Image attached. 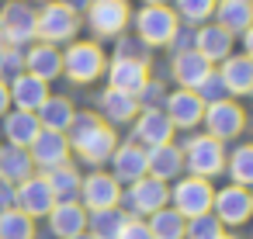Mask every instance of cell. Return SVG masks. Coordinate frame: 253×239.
Segmentation results:
<instances>
[{"label":"cell","instance_id":"obj_39","mask_svg":"<svg viewBox=\"0 0 253 239\" xmlns=\"http://www.w3.org/2000/svg\"><path fill=\"white\" fill-rule=\"evenodd\" d=\"M194 94L201 97V104H215V101H225V97H229V90H225V83H222L218 70H211V73L194 87Z\"/></svg>","mask_w":253,"mask_h":239},{"label":"cell","instance_id":"obj_47","mask_svg":"<svg viewBox=\"0 0 253 239\" xmlns=\"http://www.w3.org/2000/svg\"><path fill=\"white\" fill-rule=\"evenodd\" d=\"M63 4H66V7H73V11L80 14V11H87V4H90V0H63Z\"/></svg>","mask_w":253,"mask_h":239},{"label":"cell","instance_id":"obj_13","mask_svg":"<svg viewBox=\"0 0 253 239\" xmlns=\"http://www.w3.org/2000/svg\"><path fill=\"white\" fill-rule=\"evenodd\" d=\"M104 73H108V87H111V90L132 94V97H139L142 87L153 80L146 59H122V56H115V59L104 66Z\"/></svg>","mask_w":253,"mask_h":239},{"label":"cell","instance_id":"obj_37","mask_svg":"<svg viewBox=\"0 0 253 239\" xmlns=\"http://www.w3.org/2000/svg\"><path fill=\"white\" fill-rule=\"evenodd\" d=\"M222 232L225 229H222V222L211 211H205L198 218H187V225H184V239H218Z\"/></svg>","mask_w":253,"mask_h":239},{"label":"cell","instance_id":"obj_40","mask_svg":"<svg viewBox=\"0 0 253 239\" xmlns=\"http://www.w3.org/2000/svg\"><path fill=\"white\" fill-rule=\"evenodd\" d=\"M115 56H122V59H146V63H149V49H146L135 35H118Z\"/></svg>","mask_w":253,"mask_h":239},{"label":"cell","instance_id":"obj_27","mask_svg":"<svg viewBox=\"0 0 253 239\" xmlns=\"http://www.w3.org/2000/svg\"><path fill=\"white\" fill-rule=\"evenodd\" d=\"M211 18L229 35H243L253 25V0H215Z\"/></svg>","mask_w":253,"mask_h":239},{"label":"cell","instance_id":"obj_14","mask_svg":"<svg viewBox=\"0 0 253 239\" xmlns=\"http://www.w3.org/2000/svg\"><path fill=\"white\" fill-rule=\"evenodd\" d=\"M173 132L177 128L170 125V118L163 115V108H139V115L132 121V142H139L142 149L173 142Z\"/></svg>","mask_w":253,"mask_h":239},{"label":"cell","instance_id":"obj_44","mask_svg":"<svg viewBox=\"0 0 253 239\" xmlns=\"http://www.w3.org/2000/svg\"><path fill=\"white\" fill-rule=\"evenodd\" d=\"M7 208H14V187L0 180V211H7Z\"/></svg>","mask_w":253,"mask_h":239},{"label":"cell","instance_id":"obj_51","mask_svg":"<svg viewBox=\"0 0 253 239\" xmlns=\"http://www.w3.org/2000/svg\"><path fill=\"white\" fill-rule=\"evenodd\" d=\"M218 239H236V236H225V232H222V236H218Z\"/></svg>","mask_w":253,"mask_h":239},{"label":"cell","instance_id":"obj_38","mask_svg":"<svg viewBox=\"0 0 253 239\" xmlns=\"http://www.w3.org/2000/svg\"><path fill=\"white\" fill-rule=\"evenodd\" d=\"M21 73H25V52L14 49V45H4V42H0V80L11 83V80L21 77Z\"/></svg>","mask_w":253,"mask_h":239},{"label":"cell","instance_id":"obj_9","mask_svg":"<svg viewBox=\"0 0 253 239\" xmlns=\"http://www.w3.org/2000/svg\"><path fill=\"white\" fill-rule=\"evenodd\" d=\"M122 201L128 204L132 218H149L153 211H160V208L170 204V187L163 180H156V177L146 173L142 180H135V184H128L122 191Z\"/></svg>","mask_w":253,"mask_h":239},{"label":"cell","instance_id":"obj_43","mask_svg":"<svg viewBox=\"0 0 253 239\" xmlns=\"http://www.w3.org/2000/svg\"><path fill=\"white\" fill-rule=\"evenodd\" d=\"M170 49H173V56L194 49V28H177V35L170 39Z\"/></svg>","mask_w":253,"mask_h":239},{"label":"cell","instance_id":"obj_10","mask_svg":"<svg viewBox=\"0 0 253 239\" xmlns=\"http://www.w3.org/2000/svg\"><path fill=\"white\" fill-rule=\"evenodd\" d=\"M132 21L128 0H90L87 4V25L97 39H118Z\"/></svg>","mask_w":253,"mask_h":239},{"label":"cell","instance_id":"obj_3","mask_svg":"<svg viewBox=\"0 0 253 239\" xmlns=\"http://www.w3.org/2000/svg\"><path fill=\"white\" fill-rule=\"evenodd\" d=\"M132 25H135V39H139L146 49L170 45V39H173L177 28H180L173 7H167V4H146V7L132 18Z\"/></svg>","mask_w":253,"mask_h":239},{"label":"cell","instance_id":"obj_32","mask_svg":"<svg viewBox=\"0 0 253 239\" xmlns=\"http://www.w3.org/2000/svg\"><path fill=\"white\" fill-rule=\"evenodd\" d=\"M45 180H49L56 201H77V194H80V180H84V177H80V170H77L73 163H63V166L45 170Z\"/></svg>","mask_w":253,"mask_h":239},{"label":"cell","instance_id":"obj_11","mask_svg":"<svg viewBox=\"0 0 253 239\" xmlns=\"http://www.w3.org/2000/svg\"><path fill=\"white\" fill-rule=\"evenodd\" d=\"M77 201L84 204V211H101V208H118L122 204V184L108 173V170H94L80 180V194Z\"/></svg>","mask_w":253,"mask_h":239},{"label":"cell","instance_id":"obj_4","mask_svg":"<svg viewBox=\"0 0 253 239\" xmlns=\"http://www.w3.org/2000/svg\"><path fill=\"white\" fill-rule=\"evenodd\" d=\"M180 153H184V170L191 177L211 180L225 170V142H218L211 135H191L180 146Z\"/></svg>","mask_w":253,"mask_h":239},{"label":"cell","instance_id":"obj_18","mask_svg":"<svg viewBox=\"0 0 253 239\" xmlns=\"http://www.w3.org/2000/svg\"><path fill=\"white\" fill-rule=\"evenodd\" d=\"M28 156H32V163H35L39 170L63 166V163H70V139H66L63 132H49V128H42V132L32 139Z\"/></svg>","mask_w":253,"mask_h":239},{"label":"cell","instance_id":"obj_35","mask_svg":"<svg viewBox=\"0 0 253 239\" xmlns=\"http://www.w3.org/2000/svg\"><path fill=\"white\" fill-rule=\"evenodd\" d=\"M0 239H35V218L18 208L0 211Z\"/></svg>","mask_w":253,"mask_h":239},{"label":"cell","instance_id":"obj_23","mask_svg":"<svg viewBox=\"0 0 253 239\" xmlns=\"http://www.w3.org/2000/svg\"><path fill=\"white\" fill-rule=\"evenodd\" d=\"M232 42H236V35H229V32L218 28V25H201V28H194V52L205 56L211 66L222 63L225 56H232Z\"/></svg>","mask_w":253,"mask_h":239},{"label":"cell","instance_id":"obj_28","mask_svg":"<svg viewBox=\"0 0 253 239\" xmlns=\"http://www.w3.org/2000/svg\"><path fill=\"white\" fill-rule=\"evenodd\" d=\"M4 139H7V146H21V149H28L32 146V139L42 132V125H39V118L32 115V111H7L4 118Z\"/></svg>","mask_w":253,"mask_h":239},{"label":"cell","instance_id":"obj_25","mask_svg":"<svg viewBox=\"0 0 253 239\" xmlns=\"http://www.w3.org/2000/svg\"><path fill=\"white\" fill-rule=\"evenodd\" d=\"M218 77H222L229 97H246L253 90V59L250 56H225L218 63Z\"/></svg>","mask_w":253,"mask_h":239},{"label":"cell","instance_id":"obj_16","mask_svg":"<svg viewBox=\"0 0 253 239\" xmlns=\"http://www.w3.org/2000/svg\"><path fill=\"white\" fill-rule=\"evenodd\" d=\"M163 115L170 118L173 128L191 132V128L201 125V118H205V104H201V97H198L194 90H170V94L163 97Z\"/></svg>","mask_w":253,"mask_h":239},{"label":"cell","instance_id":"obj_45","mask_svg":"<svg viewBox=\"0 0 253 239\" xmlns=\"http://www.w3.org/2000/svg\"><path fill=\"white\" fill-rule=\"evenodd\" d=\"M7 111H11V94H7V83L0 80V118H4Z\"/></svg>","mask_w":253,"mask_h":239},{"label":"cell","instance_id":"obj_7","mask_svg":"<svg viewBox=\"0 0 253 239\" xmlns=\"http://www.w3.org/2000/svg\"><path fill=\"white\" fill-rule=\"evenodd\" d=\"M211 198H215V187L211 180L205 177H177L173 180V191H170V208L184 218H198L205 211H211Z\"/></svg>","mask_w":253,"mask_h":239},{"label":"cell","instance_id":"obj_19","mask_svg":"<svg viewBox=\"0 0 253 239\" xmlns=\"http://www.w3.org/2000/svg\"><path fill=\"white\" fill-rule=\"evenodd\" d=\"M25 73L39 77L42 83H52L56 77H63V52H59V45L32 42V49L25 52Z\"/></svg>","mask_w":253,"mask_h":239},{"label":"cell","instance_id":"obj_30","mask_svg":"<svg viewBox=\"0 0 253 239\" xmlns=\"http://www.w3.org/2000/svg\"><path fill=\"white\" fill-rule=\"evenodd\" d=\"M73 104H70V97H56V94H49L45 97V104L35 111V118H39V125L42 128H49V132H70V125H73Z\"/></svg>","mask_w":253,"mask_h":239},{"label":"cell","instance_id":"obj_41","mask_svg":"<svg viewBox=\"0 0 253 239\" xmlns=\"http://www.w3.org/2000/svg\"><path fill=\"white\" fill-rule=\"evenodd\" d=\"M163 83H156V80H149L146 87H142V94H139V108H163Z\"/></svg>","mask_w":253,"mask_h":239},{"label":"cell","instance_id":"obj_5","mask_svg":"<svg viewBox=\"0 0 253 239\" xmlns=\"http://www.w3.org/2000/svg\"><path fill=\"white\" fill-rule=\"evenodd\" d=\"M104 66H108V59H104V49L97 42L73 39L66 45V52H63V73L73 83H94V80H101L104 77Z\"/></svg>","mask_w":253,"mask_h":239},{"label":"cell","instance_id":"obj_52","mask_svg":"<svg viewBox=\"0 0 253 239\" xmlns=\"http://www.w3.org/2000/svg\"><path fill=\"white\" fill-rule=\"evenodd\" d=\"M28 4H32V0H28ZM35 4H49V0H35Z\"/></svg>","mask_w":253,"mask_h":239},{"label":"cell","instance_id":"obj_12","mask_svg":"<svg viewBox=\"0 0 253 239\" xmlns=\"http://www.w3.org/2000/svg\"><path fill=\"white\" fill-rule=\"evenodd\" d=\"M56 204V194L45 180V173H32L21 184H14V208L25 211L28 218H45Z\"/></svg>","mask_w":253,"mask_h":239},{"label":"cell","instance_id":"obj_20","mask_svg":"<svg viewBox=\"0 0 253 239\" xmlns=\"http://www.w3.org/2000/svg\"><path fill=\"white\" fill-rule=\"evenodd\" d=\"M146 173L156 177V180H163V184L177 180L184 173V153H180V146L163 142V146L146 149Z\"/></svg>","mask_w":253,"mask_h":239},{"label":"cell","instance_id":"obj_21","mask_svg":"<svg viewBox=\"0 0 253 239\" xmlns=\"http://www.w3.org/2000/svg\"><path fill=\"white\" fill-rule=\"evenodd\" d=\"M45 218H49V229L56 239H73V236L87 232V211L80 201H56Z\"/></svg>","mask_w":253,"mask_h":239},{"label":"cell","instance_id":"obj_26","mask_svg":"<svg viewBox=\"0 0 253 239\" xmlns=\"http://www.w3.org/2000/svg\"><path fill=\"white\" fill-rule=\"evenodd\" d=\"M97 108H101V118L115 128V125H128V121H135V115H139V97L108 87V90H101Z\"/></svg>","mask_w":253,"mask_h":239},{"label":"cell","instance_id":"obj_53","mask_svg":"<svg viewBox=\"0 0 253 239\" xmlns=\"http://www.w3.org/2000/svg\"><path fill=\"white\" fill-rule=\"evenodd\" d=\"M250 94H253V90H250Z\"/></svg>","mask_w":253,"mask_h":239},{"label":"cell","instance_id":"obj_49","mask_svg":"<svg viewBox=\"0 0 253 239\" xmlns=\"http://www.w3.org/2000/svg\"><path fill=\"white\" fill-rule=\"evenodd\" d=\"M250 191V215H253V187H246Z\"/></svg>","mask_w":253,"mask_h":239},{"label":"cell","instance_id":"obj_33","mask_svg":"<svg viewBox=\"0 0 253 239\" xmlns=\"http://www.w3.org/2000/svg\"><path fill=\"white\" fill-rule=\"evenodd\" d=\"M225 170L236 187H253V142H243L225 153Z\"/></svg>","mask_w":253,"mask_h":239},{"label":"cell","instance_id":"obj_6","mask_svg":"<svg viewBox=\"0 0 253 239\" xmlns=\"http://www.w3.org/2000/svg\"><path fill=\"white\" fill-rule=\"evenodd\" d=\"M39 42H49V45H70L80 32V14L73 7H66L63 0H49V4L39 11Z\"/></svg>","mask_w":253,"mask_h":239},{"label":"cell","instance_id":"obj_46","mask_svg":"<svg viewBox=\"0 0 253 239\" xmlns=\"http://www.w3.org/2000/svg\"><path fill=\"white\" fill-rule=\"evenodd\" d=\"M243 56H250V59H253V25L243 32Z\"/></svg>","mask_w":253,"mask_h":239},{"label":"cell","instance_id":"obj_50","mask_svg":"<svg viewBox=\"0 0 253 239\" xmlns=\"http://www.w3.org/2000/svg\"><path fill=\"white\" fill-rule=\"evenodd\" d=\"M73 239H90V236H87V232H80V236H73Z\"/></svg>","mask_w":253,"mask_h":239},{"label":"cell","instance_id":"obj_31","mask_svg":"<svg viewBox=\"0 0 253 239\" xmlns=\"http://www.w3.org/2000/svg\"><path fill=\"white\" fill-rule=\"evenodd\" d=\"M128 215L118 208H101V211H87V236L90 239H118L125 229Z\"/></svg>","mask_w":253,"mask_h":239},{"label":"cell","instance_id":"obj_17","mask_svg":"<svg viewBox=\"0 0 253 239\" xmlns=\"http://www.w3.org/2000/svg\"><path fill=\"white\" fill-rule=\"evenodd\" d=\"M111 177L122 184V187H128V184H135V180H142L146 177V149L139 146V142H118L115 146V153H111Z\"/></svg>","mask_w":253,"mask_h":239},{"label":"cell","instance_id":"obj_1","mask_svg":"<svg viewBox=\"0 0 253 239\" xmlns=\"http://www.w3.org/2000/svg\"><path fill=\"white\" fill-rule=\"evenodd\" d=\"M66 139H70V153H77L80 163H90V166L108 163L115 146H118V132L94 111L73 115V125H70Z\"/></svg>","mask_w":253,"mask_h":239},{"label":"cell","instance_id":"obj_2","mask_svg":"<svg viewBox=\"0 0 253 239\" xmlns=\"http://www.w3.org/2000/svg\"><path fill=\"white\" fill-rule=\"evenodd\" d=\"M39 11L28 4V0H7L0 7V42L25 49L32 42H39Z\"/></svg>","mask_w":253,"mask_h":239},{"label":"cell","instance_id":"obj_24","mask_svg":"<svg viewBox=\"0 0 253 239\" xmlns=\"http://www.w3.org/2000/svg\"><path fill=\"white\" fill-rule=\"evenodd\" d=\"M215 66L205 59V56H198L194 49H187V52H177L173 59H170V73H173V80H177V87L180 90H194L208 73H211Z\"/></svg>","mask_w":253,"mask_h":239},{"label":"cell","instance_id":"obj_36","mask_svg":"<svg viewBox=\"0 0 253 239\" xmlns=\"http://www.w3.org/2000/svg\"><path fill=\"white\" fill-rule=\"evenodd\" d=\"M215 11V0H173V14L177 21H187L194 28H201Z\"/></svg>","mask_w":253,"mask_h":239},{"label":"cell","instance_id":"obj_34","mask_svg":"<svg viewBox=\"0 0 253 239\" xmlns=\"http://www.w3.org/2000/svg\"><path fill=\"white\" fill-rule=\"evenodd\" d=\"M146 225H149L153 239H184V225H187V218H184V215H177V211L167 204V208L153 211Z\"/></svg>","mask_w":253,"mask_h":239},{"label":"cell","instance_id":"obj_42","mask_svg":"<svg viewBox=\"0 0 253 239\" xmlns=\"http://www.w3.org/2000/svg\"><path fill=\"white\" fill-rule=\"evenodd\" d=\"M118 239H153V232H149L146 218H132V215H128V222H125V229H122Z\"/></svg>","mask_w":253,"mask_h":239},{"label":"cell","instance_id":"obj_8","mask_svg":"<svg viewBox=\"0 0 253 239\" xmlns=\"http://www.w3.org/2000/svg\"><path fill=\"white\" fill-rule=\"evenodd\" d=\"M205 135H211V139H218V142H232V139H239L243 135V128H246V111L232 101V97H225V101H215V104H205Z\"/></svg>","mask_w":253,"mask_h":239},{"label":"cell","instance_id":"obj_15","mask_svg":"<svg viewBox=\"0 0 253 239\" xmlns=\"http://www.w3.org/2000/svg\"><path fill=\"white\" fill-rule=\"evenodd\" d=\"M211 215L222 222V229H225V225L236 229V225L250 222V218H253V215H250V191H246V187H236V184L215 191V198H211Z\"/></svg>","mask_w":253,"mask_h":239},{"label":"cell","instance_id":"obj_29","mask_svg":"<svg viewBox=\"0 0 253 239\" xmlns=\"http://www.w3.org/2000/svg\"><path fill=\"white\" fill-rule=\"evenodd\" d=\"M32 173H35V163L28 156V149H21V146H0V180L14 187V184H21Z\"/></svg>","mask_w":253,"mask_h":239},{"label":"cell","instance_id":"obj_48","mask_svg":"<svg viewBox=\"0 0 253 239\" xmlns=\"http://www.w3.org/2000/svg\"><path fill=\"white\" fill-rule=\"evenodd\" d=\"M142 4H170V0H142Z\"/></svg>","mask_w":253,"mask_h":239},{"label":"cell","instance_id":"obj_22","mask_svg":"<svg viewBox=\"0 0 253 239\" xmlns=\"http://www.w3.org/2000/svg\"><path fill=\"white\" fill-rule=\"evenodd\" d=\"M7 94H11V108L14 111H32L35 115L45 104V97H49V83H42L32 73H21V77H14L7 83Z\"/></svg>","mask_w":253,"mask_h":239}]
</instances>
